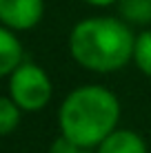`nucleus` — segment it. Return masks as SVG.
<instances>
[{
    "mask_svg": "<svg viewBox=\"0 0 151 153\" xmlns=\"http://www.w3.org/2000/svg\"><path fill=\"white\" fill-rule=\"evenodd\" d=\"M133 33L120 16H89L69 31V53L76 65L93 73H116L131 62Z\"/></svg>",
    "mask_w": 151,
    "mask_h": 153,
    "instance_id": "nucleus-1",
    "label": "nucleus"
},
{
    "mask_svg": "<svg viewBox=\"0 0 151 153\" xmlns=\"http://www.w3.org/2000/svg\"><path fill=\"white\" fill-rule=\"evenodd\" d=\"M122 107L118 96L102 84H80L60 102V135L80 146L96 149L111 131L118 129Z\"/></svg>",
    "mask_w": 151,
    "mask_h": 153,
    "instance_id": "nucleus-2",
    "label": "nucleus"
},
{
    "mask_svg": "<svg viewBox=\"0 0 151 153\" xmlns=\"http://www.w3.org/2000/svg\"><path fill=\"white\" fill-rule=\"evenodd\" d=\"M22 60H25L22 42L18 40L16 31L0 25V78H9Z\"/></svg>",
    "mask_w": 151,
    "mask_h": 153,
    "instance_id": "nucleus-6",
    "label": "nucleus"
},
{
    "mask_svg": "<svg viewBox=\"0 0 151 153\" xmlns=\"http://www.w3.org/2000/svg\"><path fill=\"white\" fill-rule=\"evenodd\" d=\"M51 96H54L51 78L36 62L22 60L9 76V98L25 113L42 111L51 102Z\"/></svg>",
    "mask_w": 151,
    "mask_h": 153,
    "instance_id": "nucleus-3",
    "label": "nucleus"
},
{
    "mask_svg": "<svg viewBox=\"0 0 151 153\" xmlns=\"http://www.w3.org/2000/svg\"><path fill=\"white\" fill-rule=\"evenodd\" d=\"M45 16V0H0V25L11 31L38 27Z\"/></svg>",
    "mask_w": 151,
    "mask_h": 153,
    "instance_id": "nucleus-4",
    "label": "nucleus"
},
{
    "mask_svg": "<svg viewBox=\"0 0 151 153\" xmlns=\"http://www.w3.org/2000/svg\"><path fill=\"white\" fill-rule=\"evenodd\" d=\"M22 109L9 96H0V135H9L18 129Z\"/></svg>",
    "mask_w": 151,
    "mask_h": 153,
    "instance_id": "nucleus-9",
    "label": "nucleus"
},
{
    "mask_svg": "<svg viewBox=\"0 0 151 153\" xmlns=\"http://www.w3.org/2000/svg\"><path fill=\"white\" fill-rule=\"evenodd\" d=\"M116 7L127 25H151V0H118Z\"/></svg>",
    "mask_w": 151,
    "mask_h": 153,
    "instance_id": "nucleus-7",
    "label": "nucleus"
},
{
    "mask_svg": "<svg viewBox=\"0 0 151 153\" xmlns=\"http://www.w3.org/2000/svg\"><path fill=\"white\" fill-rule=\"evenodd\" d=\"M82 2L89 4V7H96V9H107V7L118 4V0H82Z\"/></svg>",
    "mask_w": 151,
    "mask_h": 153,
    "instance_id": "nucleus-11",
    "label": "nucleus"
},
{
    "mask_svg": "<svg viewBox=\"0 0 151 153\" xmlns=\"http://www.w3.org/2000/svg\"><path fill=\"white\" fill-rule=\"evenodd\" d=\"M96 153H149L144 138L133 129H120L107 135L100 144L93 149Z\"/></svg>",
    "mask_w": 151,
    "mask_h": 153,
    "instance_id": "nucleus-5",
    "label": "nucleus"
},
{
    "mask_svg": "<svg viewBox=\"0 0 151 153\" xmlns=\"http://www.w3.org/2000/svg\"><path fill=\"white\" fill-rule=\"evenodd\" d=\"M49 153H96V151H93V149H87V146H80V144H76V142H71V140L58 135V138L51 142Z\"/></svg>",
    "mask_w": 151,
    "mask_h": 153,
    "instance_id": "nucleus-10",
    "label": "nucleus"
},
{
    "mask_svg": "<svg viewBox=\"0 0 151 153\" xmlns=\"http://www.w3.org/2000/svg\"><path fill=\"white\" fill-rule=\"evenodd\" d=\"M131 62L138 67L140 73H144L147 78H151V29L136 33Z\"/></svg>",
    "mask_w": 151,
    "mask_h": 153,
    "instance_id": "nucleus-8",
    "label": "nucleus"
}]
</instances>
